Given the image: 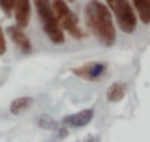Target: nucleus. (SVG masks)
Segmentation results:
<instances>
[{
    "label": "nucleus",
    "instance_id": "obj_1",
    "mask_svg": "<svg viewBox=\"0 0 150 142\" xmlns=\"http://www.w3.org/2000/svg\"><path fill=\"white\" fill-rule=\"evenodd\" d=\"M85 22L91 32L106 47H111L117 40V31L111 10L99 0H89L85 6Z\"/></svg>",
    "mask_w": 150,
    "mask_h": 142
},
{
    "label": "nucleus",
    "instance_id": "obj_2",
    "mask_svg": "<svg viewBox=\"0 0 150 142\" xmlns=\"http://www.w3.org/2000/svg\"><path fill=\"white\" fill-rule=\"evenodd\" d=\"M37 13L40 16L41 25L44 28V32L54 44H63L64 43V32L60 27V22L57 19L55 10L52 7V1L50 0H34Z\"/></svg>",
    "mask_w": 150,
    "mask_h": 142
},
{
    "label": "nucleus",
    "instance_id": "obj_3",
    "mask_svg": "<svg viewBox=\"0 0 150 142\" xmlns=\"http://www.w3.org/2000/svg\"><path fill=\"white\" fill-rule=\"evenodd\" d=\"M106 3H108V7L112 10L120 25V29L125 34L134 32L137 27V16L131 3L128 0H106Z\"/></svg>",
    "mask_w": 150,
    "mask_h": 142
},
{
    "label": "nucleus",
    "instance_id": "obj_4",
    "mask_svg": "<svg viewBox=\"0 0 150 142\" xmlns=\"http://www.w3.org/2000/svg\"><path fill=\"white\" fill-rule=\"evenodd\" d=\"M51 1H52V7L55 10L57 19L60 22V27L64 31H67L73 38H77V40L83 38L85 32H83V29L79 25L77 16L70 10L67 1L66 0H51Z\"/></svg>",
    "mask_w": 150,
    "mask_h": 142
},
{
    "label": "nucleus",
    "instance_id": "obj_5",
    "mask_svg": "<svg viewBox=\"0 0 150 142\" xmlns=\"http://www.w3.org/2000/svg\"><path fill=\"white\" fill-rule=\"evenodd\" d=\"M106 70V65L105 63H99V62H89L83 66H79V67H74L71 69V73L82 78V79H86V81H98L100 76L105 73Z\"/></svg>",
    "mask_w": 150,
    "mask_h": 142
},
{
    "label": "nucleus",
    "instance_id": "obj_6",
    "mask_svg": "<svg viewBox=\"0 0 150 142\" xmlns=\"http://www.w3.org/2000/svg\"><path fill=\"white\" fill-rule=\"evenodd\" d=\"M12 10L15 15L16 25L19 28H26L31 21V1L29 0H10Z\"/></svg>",
    "mask_w": 150,
    "mask_h": 142
},
{
    "label": "nucleus",
    "instance_id": "obj_7",
    "mask_svg": "<svg viewBox=\"0 0 150 142\" xmlns=\"http://www.w3.org/2000/svg\"><path fill=\"white\" fill-rule=\"evenodd\" d=\"M7 34H9L10 40L15 43V46L19 48L22 53H25V54L31 53V50H32L31 41H29V38L26 37V34L23 32L22 28H19L18 25H10L7 28Z\"/></svg>",
    "mask_w": 150,
    "mask_h": 142
},
{
    "label": "nucleus",
    "instance_id": "obj_8",
    "mask_svg": "<svg viewBox=\"0 0 150 142\" xmlns=\"http://www.w3.org/2000/svg\"><path fill=\"white\" fill-rule=\"evenodd\" d=\"M93 108H86L74 114H69L63 119V125L69 128H83L93 119Z\"/></svg>",
    "mask_w": 150,
    "mask_h": 142
},
{
    "label": "nucleus",
    "instance_id": "obj_9",
    "mask_svg": "<svg viewBox=\"0 0 150 142\" xmlns=\"http://www.w3.org/2000/svg\"><path fill=\"white\" fill-rule=\"evenodd\" d=\"M127 94V87L124 82H114L108 91H106V98L111 101V103H118L121 101Z\"/></svg>",
    "mask_w": 150,
    "mask_h": 142
},
{
    "label": "nucleus",
    "instance_id": "obj_10",
    "mask_svg": "<svg viewBox=\"0 0 150 142\" xmlns=\"http://www.w3.org/2000/svg\"><path fill=\"white\" fill-rule=\"evenodd\" d=\"M134 9L137 10V15L140 21L144 25L150 24V0H133Z\"/></svg>",
    "mask_w": 150,
    "mask_h": 142
},
{
    "label": "nucleus",
    "instance_id": "obj_11",
    "mask_svg": "<svg viewBox=\"0 0 150 142\" xmlns=\"http://www.w3.org/2000/svg\"><path fill=\"white\" fill-rule=\"evenodd\" d=\"M31 104H32V98H31V97H19V98H16V100H13V101L10 103L9 110H10L12 114L19 116V114H22L26 108H29Z\"/></svg>",
    "mask_w": 150,
    "mask_h": 142
},
{
    "label": "nucleus",
    "instance_id": "obj_12",
    "mask_svg": "<svg viewBox=\"0 0 150 142\" xmlns=\"http://www.w3.org/2000/svg\"><path fill=\"white\" fill-rule=\"evenodd\" d=\"M38 123H40V126L44 128V129H57V123H55L52 119L47 117V116H42V117L38 120Z\"/></svg>",
    "mask_w": 150,
    "mask_h": 142
},
{
    "label": "nucleus",
    "instance_id": "obj_13",
    "mask_svg": "<svg viewBox=\"0 0 150 142\" xmlns=\"http://www.w3.org/2000/svg\"><path fill=\"white\" fill-rule=\"evenodd\" d=\"M0 9H1L4 13H6V16H10V15L13 13L10 0H0Z\"/></svg>",
    "mask_w": 150,
    "mask_h": 142
},
{
    "label": "nucleus",
    "instance_id": "obj_14",
    "mask_svg": "<svg viewBox=\"0 0 150 142\" xmlns=\"http://www.w3.org/2000/svg\"><path fill=\"white\" fill-rule=\"evenodd\" d=\"M6 38H4V34H3V29H1V25H0V56H3L6 53Z\"/></svg>",
    "mask_w": 150,
    "mask_h": 142
},
{
    "label": "nucleus",
    "instance_id": "obj_15",
    "mask_svg": "<svg viewBox=\"0 0 150 142\" xmlns=\"http://www.w3.org/2000/svg\"><path fill=\"white\" fill-rule=\"evenodd\" d=\"M85 142H98V136L96 138H92V136H88V139Z\"/></svg>",
    "mask_w": 150,
    "mask_h": 142
},
{
    "label": "nucleus",
    "instance_id": "obj_16",
    "mask_svg": "<svg viewBox=\"0 0 150 142\" xmlns=\"http://www.w3.org/2000/svg\"><path fill=\"white\" fill-rule=\"evenodd\" d=\"M67 1H73V0H67Z\"/></svg>",
    "mask_w": 150,
    "mask_h": 142
}]
</instances>
